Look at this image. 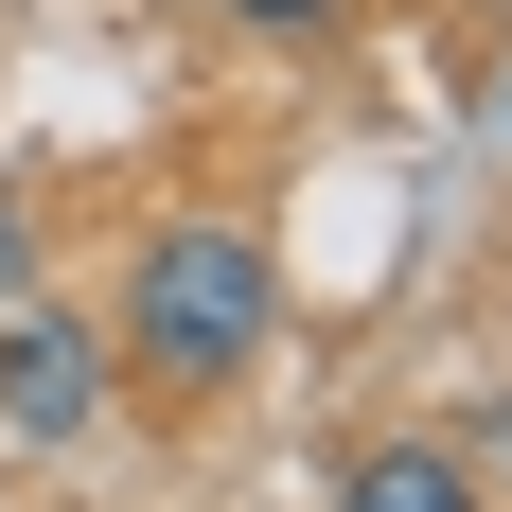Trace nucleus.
Masks as SVG:
<instances>
[{
    "label": "nucleus",
    "mask_w": 512,
    "mask_h": 512,
    "mask_svg": "<svg viewBox=\"0 0 512 512\" xmlns=\"http://www.w3.org/2000/svg\"><path fill=\"white\" fill-rule=\"evenodd\" d=\"M265 336H283V248L248 212H159L142 265H124V301H106V354L142 371L159 407H212V389L265 371Z\"/></svg>",
    "instance_id": "1"
},
{
    "label": "nucleus",
    "mask_w": 512,
    "mask_h": 512,
    "mask_svg": "<svg viewBox=\"0 0 512 512\" xmlns=\"http://www.w3.org/2000/svg\"><path fill=\"white\" fill-rule=\"evenodd\" d=\"M495 142H512V71H495Z\"/></svg>",
    "instance_id": "6"
},
{
    "label": "nucleus",
    "mask_w": 512,
    "mask_h": 512,
    "mask_svg": "<svg viewBox=\"0 0 512 512\" xmlns=\"http://www.w3.org/2000/svg\"><path fill=\"white\" fill-rule=\"evenodd\" d=\"M230 18H248V36H318L336 0H230Z\"/></svg>",
    "instance_id": "5"
},
{
    "label": "nucleus",
    "mask_w": 512,
    "mask_h": 512,
    "mask_svg": "<svg viewBox=\"0 0 512 512\" xmlns=\"http://www.w3.org/2000/svg\"><path fill=\"white\" fill-rule=\"evenodd\" d=\"M336 512H477V460L460 442H354L336 460Z\"/></svg>",
    "instance_id": "3"
},
{
    "label": "nucleus",
    "mask_w": 512,
    "mask_h": 512,
    "mask_svg": "<svg viewBox=\"0 0 512 512\" xmlns=\"http://www.w3.org/2000/svg\"><path fill=\"white\" fill-rule=\"evenodd\" d=\"M106 389H124V354H106V318L89 301H0V460H71L106 424Z\"/></svg>",
    "instance_id": "2"
},
{
    "label": "nucleus",
    "mask_w": 512,
    "mask_h": 512,
    "mask_svg": "<svg viewBox=\"0 0 512 512\" xmlns=\"http://www.w3.org/2000/svg\"><path fill=\"white\" fill-rule=\"evenodd\" d=\"M0 301H36V177H0Z\"/></svg>",
    "instance_id": "4"
}]
</instances>
